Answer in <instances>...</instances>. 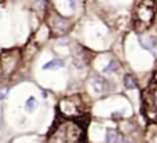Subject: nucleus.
Segmentation results:
<instances>
[{
  "instance_id": "f257e3e1",
  "label": "nucleus",
  "mask_w": 157,
  "mask_h": 143,
  "mask_svg": "<svg viewBox=\"0 0 157 143\" xmlns=\"http://www.w3.org/2000/svg\"><path fill=\"white\" fill-rule=\"evenodd\" d=\"M91 87L94 88V91L97 94H102L105 92V89L108 88V83L103 77H99V76H95V77L91 78Z\"/></svg>"
},
{
  "instance_id": "f03ea898",
  "label": "nucleus",
  "mask_w": 157,
  "mask_h": 143,
  "mask_svg": "<svg viewBox=\"0 0 157 143\" xmlns=\"http://www.w3.org/2000/svg\"><path fill=\"white\" fill-rule=\"evenodd\" d=\"M65 66V62L59 58H55V59H51L50 62L44 63L43 65V69L44 70H57V69H61Z\"/></svg>"
},
{
  "instance_id": "7ed1b4c3",
  "label": "nucleus",
  "mask_w": 157,
  "mask_h": 143,
  "mask_svg": "<svg viewBox=\"0 0 157 143\" xmlns=\"http://www.w3.org/2000/svg\"><path fill=\"white\" fill-rule=\"evenodd\" d=\"M106 143H120L121 138H120V134L117 132L116 130H112V128H108L106 130V138H105Z\"/></svg>"
},
{
  "instance_id": "20e7f679",
  "label": "nucleus",
  "mask_w": 157,
  "mask_h": 143,
  "mask_svg": "<svg viewBox=\"0 0 157 143\" xmlns=\"http://www.w3.org/2000/svg\"><path fill=\"white\" fill-rule=\"evenodd\" d=\"M119 69H120L119 62H117L116 59H112V61H109V63L103 68V73H106V74H112V73H116Z\"/></svg>"
},
{
  "instance_id": "39448f33",
  "label": "nucleus",
  "mask_w": 157,
  "mask_h": 143,
  "mask_svg": "<svg viewBox=\"0 0 157 143\" xmlns=\"http://www.w3.org/2000/svg\"><path fill=\"white\" fill-rule=\"evenodd\" d=\"M37 106H39V100L36 99L35 96H29L28 100L25 102V109H26L28 111H33Z\"/></svg>"
},
{
  "instance_id": "423d86ee",
  "label": "nucleus",
  "mask_w": 157,
  "mask_h": 143,
  "mask_svg": "<svg viewBox=\"0 0 157 143\" xmlns=\"http://www.w3.org/2000/svg\"><path fill=\"white\" fill-rule=\"evenodd\" d=\"M123 83H124V87L127 89H134L136 87V83H135V78L132 77V76H130V74H127L124 77V81H123Z\"/></svg>"
},
{
  "instance_id": "0eeeda50",
  "label": "nucleus",
  "mask_w": 157,
  "mask_h": 143,
  "mask_svg": "<svg viewBox=\"0 0 157 143\" xmlns=\"http://www.w3.org/2000/svg\"><path fill=\"white\" fill-rule=\"evenodd\" d=\"M6 96H7V89L6 88L0 89V103H3V100L6 99Z\"/></svg>"
},
{
  "instance_id": "6e6552de",
  "label": "nucleus",
  "mask_w": 157,
  "mask_h": 143,
  "mask_svg": "<svg viewBox=\"0 0 157 143\" xmlns=\"http://www.w3.org/2000/svg\"><path fill=\"white\" fill-rule=\"evenodd\" d=\"M3 122V105L0 103V124Z\"/></svg>"
}]
</instances>
